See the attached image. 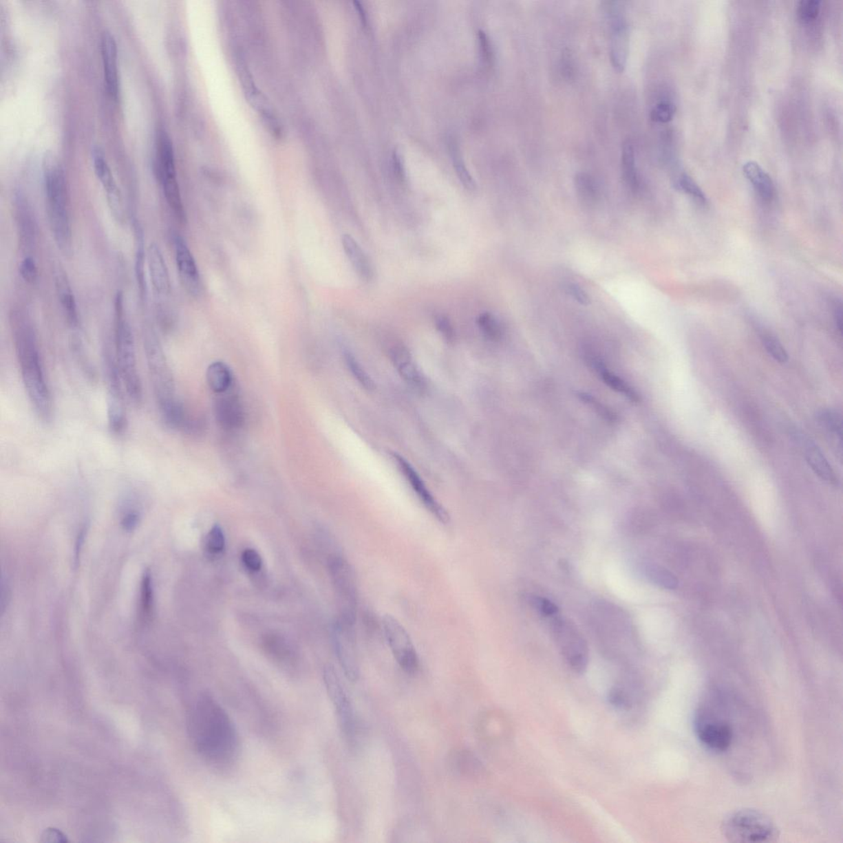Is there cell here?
<instances>
[{"label": "cell", "mask_w": 843, "mask_h": 843, "mask_svg": "<svg viewBox=\"0 0 843 843\" xmlns=\"http://www.w3.org/2000/svg\"><path fill=\"white\" fill-rule=\"evenodd\" d=\"M188 733L193 747L208 765L217 769L233 765L240 741L232 718L217 700L201 694L188 717Z\"/></svg>", "instance_id": "cell-1"}, {"label": "cell", "mask_w": 843, "mask_h": 843, "mask_svg": "<svg viewBox=\"0 0 843 843\" xmlns=\"http://www.w3.org/2000/svg\"><path fill=\"white\" fill-rule=\"evenodd\" d=\"M12 322L17 359L28 400L36 416L50 423L54 414V401L34 330L19 314H14Z\"/></svg>", "instance_id": "cell-2"}, {"label": "cell", "mask_w": 843, "mask_h": 843, "mask_svg": "<svg viewBox=\"0 0 843 843\" xmlns=\"http://www.w3.org/2000/svg\"><path fill=\"white\" fill-rule=\"evenodd\" d=\"M144 349L151 385L163 421L173 429H186L191 418L177 396L173 373L160 339L149 327L144 331Z\"/></svg>", "instance_id": "cell-3"}, {"label": "cell", "mask_w": 843, "mask_h": 843, "mask_svg": "<svg viewBox=\"0 0 843 843\" xmlns=\"http://www.w3.org/2000/svg\"><path fill=\"white\" fill-rule=\"evenodd\" d=\"M46 200L50 228L58 250L66 257L74 253L68 187L64 169L52 153L44 159Z\"/></svg>", "instance_id": "cell-4"}, {"label": "cell", "mask_w": 843, "mask_h": 843, "mask_svg": "<svg viewBox=\"0 0 843 843\" xmlns=\"http://www.w3.org/2000/svg\"><path fill=\"white\" fill-rule=\"evenodd\" d=\"M114 356L125 395L134 406H140L144 399V392L138 372L136 341L131 326L125 317L121 293L117 295L116 299Z\"/></svg>", "instance_id": "cell-5"}, {"label": "cell", "mask_w": 843, "mask_h": 843, "mask_svg": "<svg viewBox=\"0 0 843 843\" xmlns=\"http://www.w3.org/2000/svg\"><path fill=\"white\" fill-rule=\"evenodd\" d=\"M723 832L733 842H770L778 837L774 822L765 813L751 809H740L725 818Z\"/></svg>", "instance_id": "cell-6"}, {"label": "cell", "mask_w": 843, "mask_h": 843, "mask_svg": "<svg viewBox=\"0 0 843 843\" xmlns=\"http://www.w3.org/2000/svg\"><path fill=\"white\" fill-rule=\"evenodd\" d=\"M328 567L338 599L339 617L355 622L359 594L354 569L345 557L339 555L330 556Z\"/></svg>", "instance_id": "cell-7"}, {"label": "cell", "mask_w": 843, "mask_h": 843, "mask_svg": "<svg viewBox=\"0 0 843 843\" xmlns=\"http://www.w3.org/2000/svg\"><path fill=\"white\" fill-rule=\"evenodd\" d=\"M556 616L552 621V630L562 655L573 672L584 673L589 662L586 641L575 624L568 619Z\"/></svg>", "instance_id": "cell-8"}, {"label": "cell", "mask_w": 843, "mask_h": 843, "mask_svg": "<svg viewBox=\"0 0 843 843\" xmlns=\"http://www.w3.org/2000/svg\"><path fill=\"white\" fill-rule=\"evenodd\" d=\"M385 640L398 665L407 674H415L419 668L418 655L412 639L405 628L392 615L383 620Z\"/></svg>", "instance_id": "cell-9"}, {"label": "cell", "mask_w": 843, "mask_h": 843, "mask_svg": "<svg viewBox=\"0 0 843 843\" xmlns=\"http://www.w3.org/2000/svg\"><path fill=\"white\" fill-rule=\"evenodd\" d=\"M354 623L350 620L339 617L333 628L334 651L343 673L350 681H356L359 676Z\"/></svg>", "instance_id": "cell-10"}, {"label": "cell", "mask_w": 843, "mask_h": 843, "mask_svg": "<svg viewBox=\"0 0 843 843\" xmlns=\"http://www.w3.org/2000/svg\"><path fill=\"white\" fill-rule=\"evenodd\" d=\"M606 12L611 33L610 58L612 65L618 72H623L626 65L628 52V25L621 7L618 3H607Z\"/></svg>", "instance_id": "cell-11"}, {"label": "cell", "mask_w": 843, "mask_h": 843, "mask_svg": "<svg viewBox=\"0 0 843 843\" xmlns=\"http://www.w3.org/2000/svg\"><path fill=\"white\" fill-rule=\"evenodd\" d=\"M323 678L327 693L337 712L342 731L350 737L354 732V714L349 695L334 667L326 666Z\"/></svg>", "instance_id": "cell-12"}, {"label": "cell", "mask_w": 843, "mask_h": 843, "mask_svg": "<svg viewBox=\"0 0 843 843\" xmlns=\"http://www.w3.org/2000/svg\"><path fill=\"white\" fill-rule=\"evenodd\" d=\"M695 733L700 743L715 752H725L732 742L731 725L705 713H699L695 721Z\"/></svg>", "instance_id": "cell-13"}, {"label": "cell", "mask_w": 843, "mask_h": 843, "mask_svg": "<svg viewBox=\"0 0 843 843\" xmlns=\"http://www.w3.org/2000/svg\"><path fill=\"white\" fill-rule=\"evenodd\" d=\"M396 462L399 467L400 471L405 476L408 483L414 492L416 493L419 500L425 506V509L438 520L439 522L447 525L451 521L450 514L444 506L440 503L437 498L431 493L429 488L427 487L425 482L419 476L416 469L407 461L404 457L399 455H394Z\"/></svg>", "instance_id": "cell-14"}, {"label": "cell", "mask_w": 843, "mask_h": 843, "mask_svg": "<svg viewBox=\"0 0 843 843\" xmlns=\"http://www.w3.org/2000/svg\"><path fill=\"white\" fill-rule=\"evenodd\" d=\"M92 158H94L92 160H94L96 178L102 184L104 191L107 194L109 208H110L113 216L115 217L117 221H122L124 219L122 197H121L111 167L109 166L107 159L105 158L104 155L100 153L99 149H96L94 150Z\"/></svg>", "instance_id": "cell-15"}, {"label": "cell", "mask_w": 843, "mask_h": 843, "mask_svg": "<svg viewBox=\"0 0 843 843\" xmlns=\"http://www.w3.org/2000/svg\"><path fill=\"white\" fill-rule=\"evenodd\" d=\"M173 244L175 263L180 281L191 295L196 297L200 292V278L198 268L190 249L182 236L174 235Z\"/></svg>", "instance_id": "cell-16"}, {"label": "cell", "mask_w": 843, "mask_h": 843, "mask_svg": "<svg viewBox=\"0 0 843 843\" xmlns=\"http://www.w3.org/2000/svg\"><path fill=\"white\" fill-rule=\"evenodd\" d=\"M105 82L111 98L116 99L120 90L118 50L114 35L106 31L100 40Z\"/></svg>", "instance_id": "cell-17"}, {"label": "cell", "mask_w": 843, "mask_h": 843, "mask_svg": "<svg viewBox=\"0 0 843 843\" xmlns=\"http://www.w3.org/2000/svg\"><path fill=\"white\" fill-rule=\"evenodd\" d=\"M391 359L394 366L405 383L418 392L427 389V381L412 355L405 347L397 345L391 350Z\"/></svg>", "instance_id": "cell-18"}, {"label": "cell", "mask_w": 843, "mask_h": 843, "mask_svg": "<svg viewBox=\"0 0 843 843\" xmlns=\"http://www.w3.org/2000/svg\"><path fill=\"white\" fill-rule=\"evenodd\" d=\"M215 414L217 423L225 430H237L244 425V409L237 396L222 395L217 398L215 404Z\"/></svg>", "instance_id": "cell-19"}, {"label": "cell", "mask_w": 843, "mask_h": 843, "mask_svg": "<svg viewBox=\"0 0 843 843\" xmlns=\"http://www.w3.org/2000/svg\"><path fill=\"white\" fill-rule=\"evenodd\" d=\"M798 440L800 446L802 447L805 460L813 473L825 483L836 484L837 483L836 473L820 447L804 434H800Z\"/></svg>", "instance_id": "cell-20"}, {"label": "cell", "mask_w": 843, "mask_h": 843, "mask_svg": "<svg viewBox=\"0 0 843 843\" xmlns=\"http://www.w3.org/2000/svg\"><path fill=\"white\" fill-rule=\"evenodd\" d=\"M147 262L154 290L159 295H169L171 280L169 268L161 249L156 243H151L147 250Z\"/></svg>", "instance_id": "cell-21"}, {"label": "cell", "mask_w": 843, "mask_h": 843, "mask_svg": "<svg viewBox=\"0 0 843 843\" xmlns=\"http://www.w3.org/2000/svg\"><path fill=\"white\" fill-rule=\"evenodd\" d=\"M54 278L58 299L65 314L67 321L70 326L77 327L79 322L78 306L69 279L65 273L61 268L54 271Z\"/></svg>", "instance_id": "cell-22"}, {"label": "cell", "mask_w": 843, "mask_h": 843, "mask_svg": "<svg viewBox=\"0 0 843 843\" xmlns=\"http://www.w3.org/2000/svg\"><path fill=\"white\" fill-rule=\"evenodd\" d=\"M342 245L356 275L363 280H372L374 277V268H373L370 259H368L355 239L350 234H345L342 237Z\"/></svg>", "instance_id": "cell-23"}, {"label": "cell", "mask_w": 843, "mask_h": 843, "mask_svg": "<svg viewBox=\"0 0 843 843\" xmlns=\"http://www.w3.org/2000/svg\"><path fill=\"white\" fill-rule=\"evenodd\" d=\"M744 174L753 184L754 190L763 200L771 201L774 196V184L769 175L756 162L749 161L744 164Z\"/></svg>", "instance_id": "cell-24"}, {"label": "cell", "mask_w": 843, "mask_h": 843, "mask_svg": "<svg viewBox=\"0 0 843 843\" xmlns=\"http://www.w3.org/2000/svg\"><path fill=\"white\" fill-rule=\"evenodd\" d=\"M206 379L209 388L217 395L228 392L233 384L232 372L222 362H215L209 365Z\"/></svg>", "instance_id": "cell-25"}, {"label": "cell", "mask_w": 843, "mask_h": 843, "mask_svg": "<svg viewBox=\"0 0 843 843\" xmlns=\"http://www.w3.org/2000/svg\"><path fill=\"white\" fill-rule=\"evenodd\" d=\"M134 233H136V276L142 299H144L147 295L145 277V259H147V255L145 254L147 253L145 249L144 234H142L140 225H134Z\"/></svg>", "instance_id": "cell-26"}, {"label": "cell", "mask_w": 843, "mask_h": 843, "mask_svg": "<svg viewBox=\"0 0 843 843\" xmlns=\"http://www.w3.org/2000/svg\"><path fill=\"white\" fill-rule=\"evenodd\" d=\"M622 169L625 182L631 190L636 191L639 187V178L635 162V151L630 140L624 142L622 148Z\"/></svg>", "instance_id": "cell-27"}, {"label": "cell", "mask_w": 843, "mask_h": 843, "mask_svg": "<svg viewBox=\"0 0 843 843\" xmlns=\"http://www.w3.org/2000/svg\"><path fill=\"white\" fill-rule=\"evenodd\" d=\"M593 363L595 366L597 367L599 374H601L602 377V380L605 381V383L608 385V387L615 390V392L627 396L628 399H630L632 401H637L639 400V396L637 395V393L633 391L631 387H629L628 385L625 383L623 381L620 379L619 376L615 375L614 373L607 371L606 369L604 367L602 363L599 362V361H595Z\"/></svg>", "instance_id": "cell-28"}, {"label": "cell", "mask_w": 843, "mask_h": 843, "mask_svg": "<svg viewBox=\"0 0 843 843\" xmlns=\"http://www.w3.org/2000/svg\"><path fill=\"white\" fill-rule=\"evenodd\" d=\"M817 419L825 431L842 442V418L840 412L832 409H821L817 414Z\"/></svg>", "instance_id": "cell-29"}, {"label": "cell", "mask_w": 843, "mask_h": 843, "mask_svg": "<svg viewBox=\"0 0 843 843\" xmlns=\"http://www.w3.org/2000/svg\"><path fill=\"white\" fill-rule=\"evenodd\" d=\"M645 574H647L649 580L654 584L661 587V588L667 590L676 589L679 585V581L674 574L661 566L657 564H649L645 568Z\"/></svg>", "instance_id": "cell-30"}, {"label": "cell", "mask_w": 843, "mask_h": 843, "mask_svg": "<svg viewBox=\"0 0 843 843\" xmlns=\"http://www.w3.org/2000/svg\"><path fill=\"white\" fill-rule=\"evenodd\" d=\"M343 359H345L347 367L355 380L367 391L374 390V381H373L370 375L365 370L362 364L359 362L358 359L355 358L350 351H343Z\"/></svg>", "instance_id": "cell-31"}, {"label": "cell", "mask_w": 843, "mask_h": 843, "mask_svg": "<svg viewBox=\"0 0 843 843\" xmlns=\"http://www.w3.org/2000/svg\"><path fill=\"white\" fill-rule=\"evenodd\" d=\"M140 610L142 619L149 622L153 610V588L152 575L149 571L145 573L141 585Z\"/></svg>", "instance_id": "cell-32"}, {"label": "cell", "mask_w": 843, "mask_h": 843, "mask_svg": "<svg viewBox=\"0 0 843 843\" xmlns=\"http://www.w3.org/2000/svg\"><path fill=\"white\" fill-rule=\"evenodd\" d=\"M477 324L484 337L492 341H500L502 328L500 322L490 312H484L477 319Z\"/></svg>", "instance_id": "cell-33"}, {"label": "cell", "mask_w": 843, "mask_h": 843, "mask_svg": "<svg viewBox=\"0 0 843 843\" xmlns=\"http://www.w3.org/2000/svg\"><path fill=\"white\" fill-rule=\"evenodd\" d=\"M32 213L29 211L28 204L19 200L18 204V216L19 222V228H21V234L23 242L27 244L30 245L34 240L35 228L34 222L32 217Z\"/></svg>", "instance_id": "cell-34"}, {"label": "cell", "mask_w": 843, "mask_h": 843, "mask_svg": "<svg viewBox=\"0 0 843 843\" xmlns=\"http://www.w3.org/2000/svg\"><path fill=\"white\" fill-rule=\"evenodd\" d=\"M575 184L578 195L585 202L591 203L597 200V184L590 175L586 173L578 174L576 175Z\"/></svg>", "instance_id": "cell-35"}, {"label": "cell", "mask_w": 843, "mask_h": 843, "mask_svg": "<svg viewBox=\"0 0 843 843\" xmlns=\"http://www.w3.org/2000/svg\"><path fill=\"white\" fill-rule=\"evenodd\" d=\"M676 187L679 191H682L690 196L693 197V199L697 201L698 203L701 204L707 203L705 194H704L701 188L698 186V184L690 175L682 174L676 182Z\"/></svg>", "instance_id": "cell-36"}, {"label": "cell", "mask_w": 843, "mask_h": 843, "mask_svg": "<svg viewBox=\"0 0 843 843\" xmlns=\"http://www.w3.org/2000/svg\"><path fill=\"white\" fill-rule=\"evenodd\" d=\"M762 343L767 354L779 363H786L788 361L787 352L782 343L771 334H765L762 337Z\"/></svg>", "instance_id": "cell-37"}, {"label": "cell", "mask_w": 843, "mask_h": 843, "mask_svg": "<svg viewBox=\"0 0 843 843\" xmlns=\"http://www.w3.org/2000/svg\"><path fill=\"white\" fill-rule=\"evenodd\" d=\"M821 8L820 0H802L798 4V15L803 23H811L819 16Z\"/></svg>", "instance_id": "cell-38"}, {"label": "cell", "mask_w": 843, "mask_h": 843, "mask_svg": "<svg viewBox=\"0 0 843 843\" xmlns=\"http://www.w3.org/2000/svg\"><path fill=\"white\" fill-rule=\"evenodd\" d=\"M676 108L673 103L663 100L657 103L651 111V118L657 123H668L674 118Z\"/></svg>", "instance_id": "cell-39"}, {"label": "cell", "mask_w": 843, "mask_h": 843, "mask_svg": "<svg viewBox=\"0 0 843 843\" xmlns=\"http://www.w3.org/2000/svg\"><path fill=\"white\" fill-rule=\"evenodd\" d=\"M608 701L611 706L618 709L628 711L632 705V698L626 691L619 687H615L608 693Z\"/></svg>", "instance_id": "cell-40"}, {"label": "cell", "mask_w": 843, "mask_h": 843, "mask_svg": "<svg viewBox=\"0 0 843 843\" xmlns=\"http://www.w3.org/2000/svg\"><path fill=\"white\" fill-rule=\"evenodd\" d=\"M528 601L541 615L546 616V617H555L559 613V608H557L555 603H553L546 598L537 597V595H530V597H528Z\"/></svg>", "instance_id": "cell-41"}, {"label": "cell", "mask_w": 843, "mask_h": 843, "mask_svg": "<svg viewBox=\"0 0 843 843\" xmlns=\"http://www.w3.org/2000/svg\"><path fill=\"white\" fill-rule=\"evenodd\" d=\"M207 548L211 553H219L225 547V536L219 525L213 526L207 536Z\"/></svg>", "instance_id": "cell-42"}, {"label": "cell", "mask_w": 843, "mask_h": 843, "mask_svg": "<svg viewBox=\"0 0 843 843\" xmlns=\"http://www.w3.org/2000/svg\"><path fill=\"white\" fill-rule=\"evenodd\" d=\"M19 273L25 282L34 283L39 277V270L34 259L32 257H24L19 265Z\"/></svg>", "instance_id": "cell-43"}, {"label": "cell", "mask_w": 843, "mask_h": 843, "mask_svg": "<svg viewBox=\"0 0 843 843\" xmlns=\"http://www.w3.org/2000/svg\"><path fill=\"white\" fill-rule=\"evenodd\" d=\"M242 560L246 568L257 572L262 568V559L259 553L253 548H246L242 553Z\"/></svg>", "instance_id": "cell-44"}, {"label": "cell", "mask_w": 843, "mask_h": 843, "mask_svg": "<svg viewBox=\"0 0 843 843\" xmlns=\"http://www.w3.org/2000/svg\"><path fill=\"white\" fill-rule=\"evenodd\" d=\"M454 158H455V167H456V173H457V175H458L460 182H462V184H464V186L467 188V190H469V191L475 190L476 189L475 180H473V179L472 178L471 175L469 173V171L467 169V167H465V166L464 165V163L462 162V161L460 160V158L457 159L456 156Z\"/></svg>", "instance_id": "cell-45"}, {"label": "cell", "mask_w": 843, "mask_h": 843, "mask_svg": "<svg viewBox=\"0 0 843 843\" xmlns=\"http://www.w3.org/2000/svg\"><path fill=\"white\" fill-rule=\"evenodd\" d=\"M436 327L440 333L442 334L446 341L451 342L454 341L455 331L451 325L450 320L446 317L439 316L436 318Z\"/></svg>", "instance_id": "cell-46"}, {"label": "cell", "mask_w": 843, "mask_h": 843, "mask_svg": "<svg viewBox=\"0 0 843 843\" xmlns=\"http://www.w3.org/2000/svg\"><path fill=\"white\" fill-rule=\"evenodd\" d=\"M41 842H69L68 837L65 834L54 828L45 829L41 835Z\"/></svg>", "instance_id": "cell-47"}, {"label": "cell", "mask_w": 843, "mask_h": 843, "mask_svg": "<svg viewBox=\"0 0 843 843\" xmlns=\"http://www.w3.org/2000/svg\"><path fill=\"white\" fill-rule=\"evenodd\" d=\"M568 291L573 297L574 299L578 301L581 305H588L590 303L589 296L578 285L571 284L568 286Z\"/></svg>", "instance_id": "cell-48"}, {"label": "cell", "mask_w": 843, "mask_h": 843, "mask_svg": "<svg viewBox=\"0 0 843 843\" xmlns=\"http://www.w3.org/2000/svg\"><path fill=\"white\" fill-rule=\"evenodd\" d=\"M479 39L482 56H483L484 61L489 64L492 61L493 56L492 47H491L489 40L485 32L481 30L479 32Z\"/></svg>", "instance_id": "cell-49"}, {"label": "cell", "mask_w": 843, "mask_h": 843, "mask_svg": "<svg viewBox=\"0 0 843 843\" xmlns=\"http://www.w3.org/2000/svg\"><path fill=\"white\" fill-rule=\"evenodd\" d=\"M138 522H140V515H138L136 511H132L125 515L121 525H122L125 531L131 532L136 530Z\"/></svg>", "instance_id": "cell-50"}, {"label": "cell", "mask_w": 843, "mask_h": 843, "mask_svg": "<svg viewBox=\"0 0 843 843\" xmlns=\"http://www.w3.org/2000/svg\"><path fill=\"white\" fill-rule=\"evenodd\" d=\"M393 162H394V165H393L394 171H395V173L397 175V178H399L400 180L404 179L405 178V171H404V169H403L401 159L399 157L397 156L396 154L394 155Z\"/></svg>", "instance_id": "cell-51"}, {"label": "cell", "mask_w": 843, "mask_h": 843, "mask_svg": "<svg viewBox=\"0 0 843 843\" xmlns=\"http://www.w3.org/2000/svg\"><path fill=\"white\" fill-rule=\"evenodd\" d=\"M834 319H835L836 326L840 332L842 330V304H837L834 308Z\"/></svg>", "instance_id": "cell-52"}, {"label": "cell", "mask_w": 843, "mask_h": 843, "mask_svg": "<svg viewBox=\"0 0 843 843\" xmlns=\"http://www.w3.org/2000/svg\"><path fill=\"white\" fill-rule=\"evenodd\" d=\"M85 533H86V529H83L81 531V533H79V535L78 537V540H77V544H76V559H78L79 552L81 551V549L83 545V542H85V539L86 536Z\"/></svg>", "instance_id": "cell-53"}, {"label": "cell", "mask_w": 843, "mask_h": 843, "mask_svg": "<svg viewBox=\"0 0 843 843\" xmlns=\"http://www.w3.org/2000/svg\"><path fill=\"white\" fill-rule=\"evenodd\" d=\"M354 4H355V7L356 10H358L359 12V14L361 16V19H362V22L365 25H366L367 24V17H366V14H365L364 8L362 7V6H361V3L358 1H354Z\"/></svg>", "instance_id": "cell-54"}]
</instances>
